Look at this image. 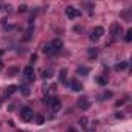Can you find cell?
Segmentation results:
<instances>
[{
  "label": "cell",
  "instance_id": "6da1fadb",
  "mask_svg": "<svg viewBox=\"0 0 132 132\" xmlns=\"http://www.w3.org/2000/svg\"><path fill=\"white\" fill-rule=\"evenodd\" d=\"M19 115H20V118H22L23 121H27V123L33 121V118H34V112H33L30 107H22L20 112H19Z\"/></svg>",
  "mask_w": 132,
  "mask_h": 132
},
{
  "label": "cell",
  "instance_id": "7a4b0ae2",
  "mask_svg": "<svg viewBox=\"0 0 132 132\" xmlns=\"http://www.w3.org/2000/svg\"><path fill=\"white\" fill-rule=\"evenodd\" d=\"M48 106L51 107V110H53V112H57V110H61L62 103H61V100H59L57 96H53V98H50V100H48Z\"/></svg>",
  "mask_w": 132,
  "mask_h": 132
},
{
  "label": "cell",
  "instance_id": "3957f363",
  "mask_svg": "<svg viewBox=\"0 0 132 132\" xmlns=\"http://www.w3.org/2000/svg\"><path fill=\"white\" fill-rule=\"evenodd\" d=\"M65 16H67L69 19H76V17L81 16V13L76 8H73V6H67L65 8Z\"/></svg>",
  "mask_w": 132,
  "mask_h": 132
},
{
  "label": "cell",
  "instance_id": "277c9868",
  "mask_svg": "<svg viewBox=\"0 0 132 132\" xmlns=\"http://www.w3.org/2000/svg\"><path fill=\"white\" fill-rule=\"evenodd\" d=\"M23 75H25L27 81H34V69H33V65H27L25 70H23Z\"/></svg>",
  "mask_w": 132,
  "mask_h": 132
},
{
  "label": "cell",
  "instance_id": "5b68a950",
  "mask_svg": "<svg viewBox=\"0 0 132 132\" xmlns=\"http://www.w3.org/2000/svg\"><path fill=\"white\" fill-rule=\"evenodd\" d=\"M120 33H121V25L117 23V22H113V23L110 25V34H112L113 37H117Z\"/></svg>",
  "mask_w": 132,
  "mask_h": 132
},
{
  "label": "cell",
  "instance_id": "8992f818",
  "mask_svg": "<svg viewBox=\"0 0 132 132\" xmlns=\"http://www.w3.org/2000/svg\"><path fill=\"white\" fill-rule=\"evenodd\" d=\"M78 107H79V109H82V110H86V109H89V107H90V101H89L86 96H82V98H79V100H78Z\"/></svg>",
  "mask_w": 132,
  "mask_h": 132
},
{
  "label": "cell",
  "instance_id": "52a82bcc",
  "mask_svg": "<svg viewBox=\"0 0 132 132\" xmlns=\"http://www.w3.org/2000/svg\"><path fill=\"white\" fill-rule=\"evenodd\" d=\"M33 33H34V25H28V28H27V31H25V34H23V40H25V42L31 40Z\"/></svg>",
  "mask_w": 132,
  "mask_h": 132
},
{
  "label": "cell",
  "instance_id": "ba28073f",
  "mask_svg": "<svg viewBox=\"0 0 132 132\" xmlns=\"http://www.w3.org/2000/svg\"><path fill=\"white\" fill-rule=\"evenodd\" d=\"M50 45H51V48H53L54 53H56V51H59V50L62 48V40H61L59 37H56V39H53V42H51Z\"/></svg>",
  "mask_w": 132,
  "mask_h": 132
},
{
  "label": "cell",
  "instance_id": "9c48e42d",
  "mask_svg": "<svg viewBox=\"0 0 132 132\" xmlns=\"http://www.w3.org/2000/svg\"><path fill=\"white\" fill-rule=\"evenodd\" d=\"M70 87H72L75 92H81V90H82V84H81L78 79H70Z\"/></svg>",
  "mask_w": 132,
  "mask_h": 132
},
{
  "label": "cell",
  "instance_id": "30bf717a",
  "mask_svg": "<svg viewBox=\"0 0 132 132\" xmlns=\"http://www.w3.org/2000/svg\"><path fill=\"white\" fill-rule=\"evenodd\" d=\"M103 34H104V28H103V27H96V28L92 31V36H93V37H96V39H100Z\"/></svg>",
  "mask_w": 132,
  "mask_h": 132
},
{
  "label": "cell",
  "instance_id": "8fae6325",
  "mask_svg": "<svg viewBox=\"0 0 132 132\" xmlns=\"http://www.w3.org/2000/svg\"><path fill=\"white\" fill-rule=\"evenodd\" d=\"M67 69H61V72H59V81L62 82V84H65L67 82Z\"/></svg>",
  "mask_w": 132,
  "mask_h": 132
},
{
  "label": "cell",
  "instance_id": "7c38bea8",
  "mask_svg": "<svg viewBox=\"0 0 132 132\" xmlns=\"http://www.w3.org/2000/svg\"><path fill=\"white\" fill-rule=\"evenodd\" d=\"M17 89H19L17 86H8V87H6V92H5V93H6V96H11L13 93H16V92H17Z\"/></svg>",
  "mask_w": 132,
  "mask_h": 132
},
{
  "label": "cell",
  "instance_id": "4fadbf2b",
  "mask_svg": "<svg viewBox=\"0 0 132 132\" xmlns=\"http://www.w3.org/2000/svg\"><path fill=\"white\" fill-rule=\"evenodd\" d=\"M127 65H129V62L127 61H123V62H120V64L115 65V70H126Z\"/></svg>",
  "mask_w": 132,
  "mask_h": 132
},
{
  "label": "cell",
  "instance_id": "5bb4252c",
  "mask_svg": "<svg viewBox=\"0 0 132 132\" xmlns=\"http://www.w3.org/2000/svg\"><path fill=\"white\" fill-rule=\"evenodd\" d=\"M42 51H44V54H53V53H54V50L51 48V45H50V44H47V45H44V48H42Z\"/></svg>",
  "mask_w": 132,
  "mask_h": 132
},
{
  "label": "cell",
  "instance_id": "9a60e30c",
  "mask_svg": "<svg viewBox=\"0 0 132 132\" xmlns=\"http://www.w3.org/2000/svg\"><path fill=\"white\" fill-rule=\"evenodd\" d=\"M87 123H89L87 117H81V118H79V126H81L82 129H87V127H89V124H87Z\"/></svg>",
  "mask_w": 132,
  "mask_h": 132
},
{
  "label": "cell",
  "instance_id": "2e32d148",
  "mask_svg": "<svg viewBox=\"0 0 132 132\" xmlns=\"http://www.w3.org/2000/svg\"><path fill=\"white\" fill-rule=\"evenodd\" d=\"M89 72H90V69H89V67H78V75H82V76H86Z\"/></svg>",
  "mask_w": 132,
  "mask_h": 132
},
{
  "label": "cell",
  "instance_id": "e0dca14e",
  "mask_svg": "<svg viewBox=\"0 0 132 132\" xmlns=\"http://www.w3.org/2000/svg\"><path fill=\"white\" fill-rule=\"evenodd\" d=\"M96 56H98V48H89V57L93 59Z\"/></svg>",
  "mask_w": 132,
  "mask_h": 132
},
{
  "label": "cell",
  "instance_id": "ac0fdd59",
  "mask_svg": "<svg viewBox=\"0 0 132 132\" xmlns=\"http://www.w3.org/2000/svg\"><path fill=\"white\" fill-rule=\"evenodd\" d=\"M96 82H98L100 86H107V78H106V76H98V78H96Z\"/></svg>",
  "mask_w": 132,
  "mask_h": 132
},
{
  "label": "cell",
  "instance_id": "d6986e66",
  "mask_svg": "<svg viewBox=\"0 0 132 132\" xmlns=\"http://www.w3.org/2000/svg\"><path fill=\"white\" fill-rule=\"evenodd\" d=\"M20 93H22L23 96H28V95H30V87H28V86H20Z\"/></svg>",
  "mask_w": 132,
  "mask_h": 132
},
{
  "label": "cell",
  "instance_id": "ffe728a7",
  "mask_svg": "<svg viewBox=\"0 0 132 132\" xmlns=\"http://www.w3.org/2000/svg\"><path fill=\"white\" fill-rule=\"evenodd\" d=\"M124 40H126V42H130V40H132V30H127V31H126Z\"/></svg>",
  "mask_w": 132,
  "mask_h": 132
},
{
  "label": "cell",
  "instance_id": "44dd1931",
  "mask_svg": "<svg viewBox=\"0 0 132 132\" xmlns=\"http://www.w3.org/2000/svg\"><path fill=\"white\" fill-rule=\"evenodd\" d=\"M17 72H19V69H16V67H11V69H8V76H14Z\"/></svg>",
  "mask_w": 132,
  "mask_h": 132
},
{
  "label": "cell",
  "instance_id": "7402d4cb",
  "mask_svg": "<svg viewBox=\"0 0 132 132\" xmlns=\"http://www.w3.org/2000/svg\"><path fill=\"white\" fill-rule=\"evenodd\" d=\"M48 87H50V89H47V92H45V93H48V92H50V93H54L57 86H56V84H51V86H48Z\"/></svg>",
  "mask_w": 132,
  "mask_h": 132
},
{
  "label": "cell",
  "instance_id": "603a6c76",
  "mask_svg": "<svg viewBox=\"0 0 132 132\" xmlns=\"http://www.w3.org/2000/svg\"><path fill=\"white\" fill-rule=\"evenodd\" d=\"M51 76V70H44L42 72V78L45 79V78H50Z\"/></svg>",
  "mask_w": 132,
  "mask_h": 132
},
{
  "label": "cell",
  "instance_id": "cb8c5ba5",
  "mask_svg": "<svg viewBox=\"0 0 132 132\" xmlns=\"http://www.w3.org/2000/svg\"><path fill=\"white\" fill-rule=\"evenodd\" d=\"M27 10H28V6H27V5H20V6H19V13H25Z\"/></svg>",
  "mask_w": 132,
  "mask_h": 132
},
{
  "label": "cell",
  "instance_id": "d4e9b609",
  "mask_svg": "<svg viewBox=\"0 0 132 132\" xmlns=\"http://www.w3.org/2000/svg\"><path fill=\"white\" fill-rule=\"evenodd\" d=\"M103 98L106 100V98H112V92H104L103 93Z\"/></svg>",
  "mask_w": 132,
  "mask_h": 132
},
{
  "label": "cell",
  "instance_id": "484cf974",
  "mask_svg": "<svg viewBox=\"0 0 132 132\" xmlns=\"http://www.w3.org/2000/svg\"><path fill=\"white\" fill-rule=\"evenodd\" d=\"M123 104H124V100H120V101H117V103H115V106H117V107H120V106H123Z\"/></svg>",
  "mask_w": 132,
  "mask_h": 132
},
{
  "label": "cell",
  "instance_id": "4316f807",
  "mask_svg": "<svg viewBox=\"0 0 132 132\" xmlns=\"http://www.w3.org/2000/svg\"><path fill=\"white\" fill-rule=\"evenodd\" d=\"M42 123H44V117L39 115V117H37V124H42Z\"/></svg>",
  "mask_w": 132,
  "mask_h": 132
},
{
  "label": "cell",
  "instance_id": "83f0119b",
  "mask_svg": "<svg viewBox=\"0 0 132 132\" xmlns=\"http://www.w3.org/2000/svg\"><path fill=\"white\" fill-rule=\"evenodd\" d=\"M36 59H37V56H36V54H33V56H31V62H34Z\"/></svg>",
  "mask_w": 132,
  "mask_h": 132
},
{
  "label": "cell",
  "instance_id": "f1b7e54d",
  "mask_svg": "<svg viewBox=\"0 0 132 132\" xmlns=\"http://www.w3.org/2000/svg\"><path fill=\"white\" fill-rule=\"evenodd\" d=\"M3 54H5V50H3V48H0V56H3Z\"/></svg>",
  "mask_w": 132,
  "mask_h": 132
},
{
  "label": "cell",
  "instance_id": "f546056e",
  "mask_svg": "<svg viewBox=\"0 0 132 132\" xmlns=\"http://www.w3.org/2000/svg\"><path fill=\"white\" fill-rule=\"evenodd\" d=\"M69 132H76V130H75V129H72V127H70V129H69Z\"/></svg>",
  "mask_w": 132,
  "mask_h": 132
},
{
  "label": "cell",
  "instance_id": "4dcf8cb0",
  "mask_svg": "<svg viewBox=\"0 0 132 132\" xmlns=\"http://www.w3.org/2000/svg\"><path fill=\"white\" fill-rule=\"evenodd\" d=\"M3 67V64H2V61H0V69H2Z\"/></svg>",
  "mask_w": 132,
  "mask_h": 132
},
{
  "label": "cell",
  "instance_id": "1f68e13d",
  "mask_svg": "<svg viewBox=\"0 0 132 132\" xmlns=\"http://www.w3.org/2000/svg\"><path fill=\"white\" fill-rule=\"evenodd\" d=\"M19 132H23V130H19Z\"/></svg>",
  "mask_w": 132,
  "mask_h": 132
}]
</instances>
